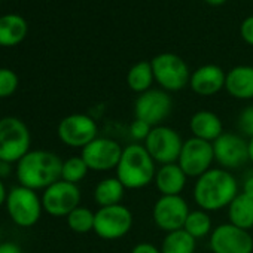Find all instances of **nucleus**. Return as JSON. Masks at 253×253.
I'll return each instance as SVG.
<instances>
[{
	"label": "nucleus",
	"instance_id": "f257e3e1",
	"mask_svg": "<svg viewBox=\"0 0 253 253\" xmlns=\"http://www.w3.org/2000/svg\"><path fill=\"white\" fill-rule=\"evenodd\" d=\"M238 192L240 185L232 171L213 167L195 180L192 195L198 209L210 213L228 209Z\"/></svg>",
	"mask_w": 253,
	"mask_h": 253
},
{
	"label": "nucleus",
	"instance_id": "f03ea898",
	"mask_svg": "<svg viewBox=\"0 0 253 253\" xmlns=\"http://www.w3.org/2000/svg\"><path fill=\"white\" fill-rule=\"evenodd\" d=\"M61 158L51 151H30L17 166V177L21 186L29 189H46L61 180Z\"/></svg>",
	"mask_w": 253,
	"mask_h": 253
},
{
	"label": "nucleus",
	"instance_id": "7ed1b4c3",
	"mask_svg": "<svg viewBox=\"0 0 253 253\" xmlns=\"http://www.w3.org/2000/svg\"><path fill=\"white\" fill-rule=\"evenodd\" d=\"M157 170V163L146 148L142 143H133L124 148L115 173L125 189L136 191L154 183Z\"/></svg>",
	"mask_w": 253,
	"mask_h": 253
},
{
	"label": "nucleus",
	"instance_id": "20e7f679",
	"mask_svg": "<svg viewBox=\"0 0 253 253\" xmlns=\"http://www.w3.org/2000/svg\"><path fill=\"white\" fill-rule=\"evenodd\" d=\"M30 131L21 119L15 116L0 119V161L18 163L30 152Z\"/></svg>",
	"mask_w": 253,
	"mask_h": 253
},
{
	"label": "nucleus",
	"instance_id": "39448f33",
	"mask_svg": "<svg viewBox=\"0 0 253 253\" xmlns=\"http://www.w3.org/2000/svg\"><path fill=\"white\" fill-rule=\"evenodd\" d=\"M155 82L167 92H176L189 85L191 70L183 58L173 52L158 54L151 60Z\"/></svg>",
	"mask_w": 253,
	"mask_h": 253
},
{
	"label": "nucleus",
	"instance_id": "423d86ee",
	"mask_svg": "<svg viewBox=\"0 0 253 253\" xmlns=\"http://www.w3.org/2000/svg\"><path fill=\"white\" fill-rule=\"evenodd\" d=\"M133 225H134L133 211L124 204L98 207V210L95 211L94 232L101 240L106 241L119 240L131 231Z\"/></svg>",
	"mask_w": 253,
	"mask_h": 253
},
{
	"label": "nucleus",
	"instance_id": "0eeeda50",
	"mask_svg": "<svg viewBox=\"0 0 253 253\" xmlns=\"http://www.w3.org/2000/svg\"><path fill=\"white\" fill-rule=\"evenodd\" d=\"M183 139L179 131L169 125H158L151 130L143 146L157 163V166H166L177 163L183 146Z\"/></svg>",
	"mask_w": 253,
	"mask_h": 253
},
{
	"label": "nucleus",
	"instance_id": "6e6552de",
	"mask_svg": "<svg viewBox=\"0 0 253 253\" xmlns=\"http://www.w3.org/2000/svg\"><path fill=\"white\" fill-rule=\"evenodd\" d=\"M6 209L11 219L23 228L33 226L42 214V200L33 189L26 186L12 188L6 198Z\"/></svg>",
	"mask_w": 253,
	"mask_h": 253
},
{
	"label": "nucleus",
	"instance_id": "1a4fd4ad",
	"mask_svg": "<svg viewBox=\"0 0 253 253\" xmlns=\"http://www.w3.org/2000/svg\"><path fill=\"white\" fill-rule=\"evenodd\" d=\"M173 109V100L170 92L161 88H151L149 91L139 94L134 101V118L140 119L151 126L163 125L170 116Z\"/></svg>",
	"mask_w": 253,
	"mask_h": 253
},
{
	"label": "nucleus",
	"instance_id": "9d476101",
	"mask_svg": "<svg viewBox=\"0 0 253 253\" xmlns=\"http://www.w3.org/2000/svg\"><path fill=\"white\" fill-rule=\"evenodd\" d=\"M57 133L66 146L84 149L98 137V126L91 116L85 113H73L60 121Z\"/></svg>",
	"mask_w": 253,
	"mask_h": 253
},
{
	"label": "nucleus",
	"instance_id": "9b49d317",
	"mask_svg": "<svg viewBox=\"0 0 253 253\" xmlns=\"http://www.w3.org/2000/svg\"><path fill=\"white\" fill-rule=\"evenodd\" d=\"M213 163H214L213 143L197 137H189L188 140L183 142L177 164L186 173L188 177L198 179L206 171L213 169Z\"/></svg>",
	"mask_w": 253,
	"mask_h": 253
},
{
	"label": "nucleus",
	"instance_id": "f8f14e48",
	"mask_svg": "<svg viewBox=\"0 0 253 253\" xmlns=\"http://www.w3.org/2000/svg\"><path fill=\"white\" fill-rule=\"evenodd\" d=\"M191 209L182 195H161L152 209V219L158 229L173 232L183 229Z\"/></svg>",
	"mask_w": 253,
	"mask_h": 253
},
{
	"label": "nucleus",
	"instance_id": "ddd939ff",
	"mask_svg": "<svg viewBox=\"0 0 253 253\" xmlns=\"http://www.w3.org/2000/svg\"><path fill=\"white\" fill-rule=\"evenodd\" d=\"M209 246L213 253H253V237L250 231L226 222L211 231Z\"/></svg>",
	"mask_w": 253,
	"mask_h": 253
},
{
	"label": "nucleus",
	"instance_id": "4468645a",
	"mask_svg": "<svg viewBox=\"0 0 253 253\" xmlns=\"http://www.w3.org/2000/svg\"><path fill=\"white\" fill-rule=\"evenodd\" d=\"M81 204V191L78 185L69 183L66 180H58L48 186L42 195L43 210L54 216L63 217L69 216Z\"/></svg>",
	"mask_w": 253,
	"mask_h": 253
},
{
	"label": "nucleus",
	"instance_id": "2eb2a0df",
	"mask_svg": "<svg viewBox=\"0 0 253 253\" xmlns=\"http://www.w3.org/2000/svg\"><path fill=\"white\" fill-rule=\"evenodd\" d=\"M122 151L124 148L116 140L109 137H97L82 149L81 157L91 171L104 173L116 170Z\"/></svg>",
	"mask_w": 253,
	"mask_h": 253
},
{
	"label": "nucleus",
	"instance_id": "dca6fc26",
	"mask_svg": "<svg viewBox=\"0 0 253 253\" xmlns=\"http://www.w3.org/2000/svg\"><path fill=\"white\" fill-rule=\"evenodd\" d=\"M214 163L228 171H234L249 163L247 140L237 133H223L213 142Z\"/></svg>",
	"mask_w": 253,
	"mask_h": 253
},
{
	"label": "nucleus",
	"instance_id": "f3484780",
	"mask_svg": "<svg viewBox=\"0 0 253 253\" xmlns=\"http://www.w3.org/2000/svg\"><path fill=\"white\" fill-rule=\"evenodd\" d=\"M226 73L216 64H204L192 72L189 86L201 97H211L225 89Z\"/></svg>",
	"mask_w": 253,
	"mask_h": 253
},
{
	"label": "nucleus",
	"instance_id": "a211bd4d",
	"mask_svg": "<svg viewBox=\"0 0 253 253\" xmlns=\"http://www.w3.org/2000/svg\"><path fill=\"white\" fill-rule=\"evenodd\" d=\"M189 130L192 137L213 143L223 131V122L219 115L211 110H198L189 119Z\"/></svg>",
	"mask_w": 253,
	"mask_h": 253
},
{
	"label": "nucleus",
	"instance_id": "6ab92c4d",
	"mask_svg": "<svg viewBox=\"0 0 253 253\" xmlns=\"http://www.w3.org/2000/svg\"><path fill=\"white\" fill-rule=\"evenodd\" d=\"M186 173L177 163L160 166L155 174V186L161 195H180L188 183Z\"/></svg>",
	"mask_w": 253,
	"mask_h": 253
},
{
	"label": "nucleus",
	"instance_id": "aec40b11",
	"mask_svg": "<svg viewBox=\"0 0 253 253\" xmlns=\"http://www.w3.org/2000/svg\"><path fill=\"white\" fill-rule=\"evenodd\" d=\"M225 89L237 100H253V66H235L226 73Z\"/></svg>",
	"mask_w": 253,
	"mask_h": 253
},
{
	"label": "nucleus",
	"instance_id": "412c9836",
	"mask_svg": "<svg viewBox=\"0 0 253 253\" xmlns=\"http://www.w3.org/2000/svg\"><path fill=\"white\" fill-rule=\"evenodd\" d=\"M27 23L23 17L9 14L0 17V46H15L24 41Z\"/></svg>",
	"mask_w": 253,
	"mask_h": 253
},
{
	"label": "nucleus",
	"instance_id": "4be33fe9",
	"mask_svg": "<svg viewBox=\"0 0 253 253\" xmlns=\"http://www.w3.org/2000/svg\"><path fill=\"white\" fill-rule=\"evenodd\" d=\"M228 219L229 223L250 231L253 228V198L238 192V195L228 206Z\"/></svg>",
	"mask_w": 253,
	"mask_h": 253
},
{
	"label": "nucleus",
	"instance_id": "5701e85b",
	"mask_svg": "<svg viewBox=\"0 0 253 253\" xmlns=\"http://www.w3.org/2000/svg\"><path fill=\"white\" fill-rule=\"evenodd\" d=\"M125 186L119 182V179L115 177H106L100 180L94 188V201L98 204V207H109L122 204V200L125 197Z\"/></svg>",
	"mask_w": 253,
	"mask_h": 253
},
{
	"label": "nucleus",
	"instance_id": "b1692460",
	"mask_svg": "<svg viewBox=\"0 0 253 253\" xmlns=\"http://www.w3.org/2000/svg\"><path fill=\"white\" fill-rule=\"evenodd\" d=\"M155 82L154 69L151 61H139L133 64L126 73V85L133 92L143 94L152 88V84Z\"/></svg>",
	"mask_w": 253,
	"mask_h": 253
},
{
	"label": "nucleus",
	"instance_id": "393cba45",
	"mask_svg": "<svg viewBox=\"0 0 253 253\" xmlns=\"http://www.w3.org/2000/svg\"><path fill=\"white\" fill-rule=\"evenodd\" d=\"M161 253H195L197 240L185 229L167 232L161 243Z\"/></svg>",
	"mask_w": 253,
	"mask_h": 253
},
{
	"label": "nucleus",
	"instance_id": "a878e982",
	"mask_svg": "<svg viewBox=\"0 0 253 253\" xmlns=\"http://www.w3.org/2000/svg\"><path fill=\"white\" fill-rule=\"evenodd\" d=\"M183 229L189 235H192L195 240L210 237L211 231L214 229L210 213L206 211V210H201V209L191 210L188 217H186V222L183 225Z\"/></svg>",
	"mask_w": 253,
	"mask_h": 253
},
{
	"label": "nucleus",
	"instance_id": "bb28decb",
	"mask_svg": "<svg viewBox=\"0 0 253 253\" xmlns=\"http://www.w3.org/2000/svg\"><path fill=\"white\" fill-rule=\"evenodd\" d=\"M94 220H95V211L82 206L76 207L67 216V225L76 234H88L94 231Z\"/></svg>",
	"mask_w": 253,
	"mask_h": 253
},
{
	"label": "nucleus",
	"instance_id": "cd10ccee",
	"mask_svg": "<svg viewBox=\"0 0 253 253\" xmlns=\"http://www.w3.org/2000/svg\"><path fill=\"white\" fill-rule=\"evenodd\" d=\"M88 171H89V169H88L86 163L84 161V158L81 155L79 157H72V158L63 161L61 180L78 185L81 180L85 179Z\"/></svg>",
	"mask_w": 253,
	"mask_h": 253
},
{
	"label": "nucleus",
	"instance_id": "c85d7f7f",
	"mask_svg": "<svg viewBox=\"0 0 253 253\" xmlns=\"http://www.w3.org/2000/svg\"><path fill=\"white\" fill-rule=\"evenodd\" d=\"M18 88V76L11 69H0V98L12 95Z\"/></svg>",
	"mask_w": 253,
	"mask_h": 253
},
{
	"label": "nucleus",
	"instance_id": "c756f323",
	"mask_svg": "<svg viewBox=\"0 0 253 253\" xmlns=\"http://www.w3.org/2000/svg\"><path fill=\"white\" fill-rule=\"evenodd\" d=\"M237 126L243 136H246L247 139L253 137V104L246 106L238 118H237Z\"/></svg>",
	"mask_w": 253,
	"mask_h": 253
},
{
	"label": "nucleus",
	"instance_id": "7c9ffc66",
	"mask_svg": "<svg viewBox=\"0 0 253 253\" xmlns=\"http://www.w3.org/2000/svg\"><path fill=\"white\" fill-rule=\"evenodd\" d=\"M152 128L154 126H151L149 124L134 118V121L130 124V136L134 140V143H142V142L145 143Z\"/></svg>",
	"mask_w": 253,
	"mask_h": 253
},
{
	"label": "nucleus",
	"instance_id": "2f4dec72",
	"mask_svg": "<svg viewBox=\"0 0 253 253\" xmlns=\"http://www.w3.org/2000/svg\"><path fill=\"white\" fill-rule=\"evenodd\" d=\"M240 35H241L243 41L247 45L253 46V15L247 17L241 23V26H240Z\"/></svg>",
	"mask_w": 253,
	"mask_h": 253
},
{
	"label": "nucleus",
	"instance_id": "473e14b6",
	"mask_svg": "<svg viewBox=\"0 0 253 253\" xmlns=\"http://www.w3.org/2000/svg\"><path fill=\"white\" fill-rule=\"evenodd\" d=\"M130 253H161V249L157 247V246L152 244V243L143 241V243H137V244L130 250Z\"/></svg>",
	"mask_w": 253,
	"mask_h": 253
},
{
	"label": "nucleus",
	"instance_id": "72a5a7b5",
	"mask_svg": "<svg viewBox=\"0 0 253 253\" xmlns=\"http://www.w3.org/2000/svg\"><path fill=\"white\" fill-rule=\"evenodd\" d=\"M243 194L249 195L253 198V173L246 174V177L243 179V185H241V191Z\"/></svg>",
	"mask_w": 253,
	"mask_h": 253
},
{
	"label": "nucleus",
	"instance_id": "f704fd0d",
	"mask_svg": "<svg viewBox=\"0 0 253 253\" xmlns=\"http://www.w3.org/2000/svg\"><path fill=\"white\" fill-rule=\"evenodd\" d=\"M0 253H21V247L12 241L0 243Z\"/></svg>",
	"mask_w": 253,
	"mask_h": 253
},
{
	"label": "nucleus",
	"instance_id": "c9c22d12",
	"mask_svg": "<svg viewBox=\"0 0 253 253\" xmlns=\"http://www.w3.org/2000/svg\"><path fill=\"white\" fill-rule=\"evenodd\" d=\"M6 198H8V192H6V188H5V183L0 179V206L6 204Z\"/></svg>",
	"mask_w": 253,
	"mask_h": 253
},
{
	"label": "nucleus",
	"instance_id": "e433bc0d",
	"mask_svg": "<svg viewBox=\"0 0 253 253\" xmlns=\"http://www.w3.org/2000/svg\"><path fill=\"white\" fill-rule=\"evenodd\" d=\"M247 154H249V163L253 164V137L247 139Z\"/></svg>",
	"mask_w": 253,
	"mask_h": 253
},
{
	"label": "nucleus",
	"instance_id": "4c0bfd02",
	"mask_svg": "<svg viewBox=\"0 0 253 253\" xmlns=\"http://www.w3.org/2000/svg\"><path fill=\"white\" fill-rule=\"evenodd\" d=\"M204 2L211 5V6H220V5H223L226 2V0H204Z\"/></svg>",
	"mask_w": 253,
	"mask_h": 253
},
{
	"label": "nucleus",
	"instance_id": "58836bf2",
	"mask_svg": "<svg viewBox=\"0 0 253 253\" xmlns=\"http://www.w3.org/2000/svg\"><path fill=\"white\" fill-rule=\"evenodd\" d=\"M0 237H2V232H0Z\"/></svg>",
	"mask_w": 253,
	"mask_h": 253
}]
</instances>
